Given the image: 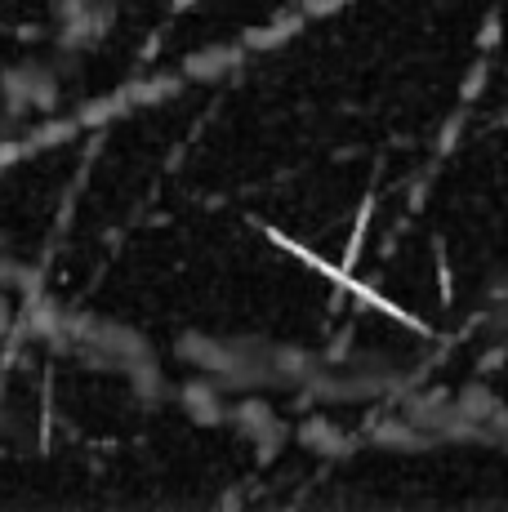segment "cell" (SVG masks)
<instances>
[{"label":"cell","instance_id":"1","mask_svg":"<svg viewBox=\"0 0 508 512\" xmlns=\"http://www.w3.org/2000/svg\"><path fill=\"white\" fill-rule=\"evenodd\" d=\"M0 98L9 116H45L58 107V76L45 63H18L0 76Z\"/></svg>","mask_w":508,"mask_h":512},{"label":"cell","instance_id":"2","mask_svg":"<svg viewBox=\"0 0 508 512\" xmlns=\"http://www.w3.org/2000/svg\"><path fill=\"white\" fill-rule=\"evenodd\" d=\"M116 5L112 0H58V45L90 49L112 32Z\"/></svg>","mask_w":508,"mask_h":512},{"label":"cell","instance_id":"3","mask_svg":"<svg viewBox=\"0 0 508 512\" xmlns=\"http://www.w3.org/2000/svg\"><path fill=\"white\" fill-rule=\"evenodd\" d=\"M228 397H232V392L219 388L210 374H192V379L179 388L183 410H188V415L197 419V423H228V415H232Z\"/></svg>","mask_w":508,"mask_h":512},{"label":"cell","instance_id":"4","mask_svg":"<svg viewBox=\"0 0 508 512\" xmlns=\"http://www.w3.org/2000/svg\"><path fill=\"white\" fill-rule=\"evenodd\" d=\"M14 330H18V308H14V299H9V290H0V339Z\"/></svg>","mask_w":508,"mask_h":512}]
</instances>
